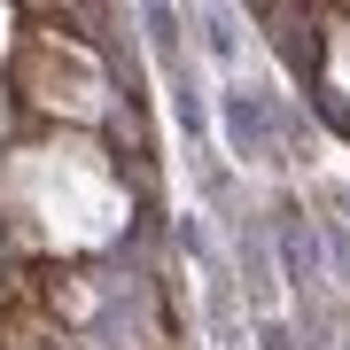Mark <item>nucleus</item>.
<instances>
[{
  "mask_svg": "<svg viewBox=\"0 0 350 350\" xmlns=\"http://www.w3.org/2000/svg\"><path fill=\"white\" fill-rule=\"evenodd\" d=\"M179 296L117 241H55L0 211V350H179Z\"/></svg>",
  "mask_w": 350,
  "mask_h": 350,
  "instance_id": "f257e3e1",
  "label": "nucleus"
}]
</instances>
